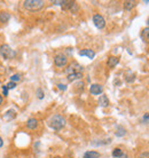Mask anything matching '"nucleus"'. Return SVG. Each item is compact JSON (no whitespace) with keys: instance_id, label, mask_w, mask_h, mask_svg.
<instances>
[{"instance_id":"obj_17","label":"nucleus","mask_w":149,"mask_h":158,"mask_svg":"<svg viewBox=\"0 0 149 158\" xmlns=\"http://www.w3.org/2000/svg\"><path fill=\"white\" fill-rule=\"evenodd\" d=\"M137 6V1H125L124 2V9H126V10H131L132 8H134Z\"/></svg>"},{"instance_id":"obj_20","label":"nucleus","mask_w":149,"mask_h":158,"mask_svg":"<svg viewBox=\"0 0 149 158\" xmlns=\"http://www.w3.org/2000/svg\"><path fill=\"white\" fill-rule=\"evenodd\" d=\"M19 80H21L20 73H15V75H13L12 77H11V81H13V83H16V81H19Z\"/></svg>"},{"instance_id":"obj_6","label":"nucleus","mask_w":149,"mask_h":158,"mask_svg":"<svg viewBox=\"0 0 149 158\" xmlns=\"http://www.w3.org/2000/svg\"><path fill=\"white\" fill-rule=\"evenodd\" d=\"M93 22H94V25L98 29H103L106 27V21L103 19V16L100 15V14H95L93 16Z\"/></svg>"},{"instance_id":"obj_5","label":"nucleus","mask_w":149,"mask_h":158,"mask_svg":"<svg viewBox=\"0 0 149 158\" xmlns=\"http://www.w3.org/2000/svg\"><path fill=\"white\" fill-rule=\"evenodd\" d=\"M82 71H83V67L79 65L77 62L71 63L70 65L66 69V73H67V75H71V73H76V72H82Z\"/></svg>"},{"instance_id":"obj_25","label":"nucleus","mask_w":149,"mask_h":158,"mask_svg":"<svg viewBox=\"0 0 149 158\" xmlns=\"http://www.w3.org/2000/svg\"><path fill=\"white\" fill-rule=\"evenodd\" d=\"M2 95H5V96H8V88L6 87V85H4V86H2Z\"/></svg>"},{"instance_id":"obj_15","label":"nucleus","mask_w":149,"mask_h":158,"mask_svg":"<svg viewBox=\"0 0 149 158\" xmlns=\"http://www.w3.org/2000/svg\"><path fill=\"white\" fill-rule=\"evenodd\" d=\"M11 20V14L7 12H2L0 13V22L1 23H6L8 21Z\"/></svg>"},{"instance_id":"obj_22","label":"nucleus","mask_w":149,"mask_h":158,"mask_svg":"<svg viewBox=\"0 0 149 158\" xmlns=\"http://www.w3.org/2000/svg\"><path fill=\"white\" fill-rule=\"evenodd\" d=\"M44 96H45L44 91L41 89V88H38V89H37V98H38L39 100H41V99H44Z\"/></svg>"},{"instance_id":"obj_4","label":"nucleus","mask_w":149,"mask_h":158,"mask_svg":"<svg viewBox=\"0 0 149 158\" xmlns=\"http://www.w3.org/2000/svg\"><path fill=\"white\" fill-rule=\"evenodd\" d=\"M54 63L56 67H59V68L66 67L68 64V57L64 55V54H57V55H55V57H54Z\"/></svg>"},{"instance_id":"obj_12","label":"nucleus","mask_w":149,"mask_h":158,"mask_svg":"<svg viewBox=\"0 0 149 158\" xmlns=\"http://www.w3.org/2000/svg\"><path fill=\"white\" fill-rule=\"evenodd\" d=\"M118 62H119L118 57H116V56H110L109 59H108V61H107V64H108L109 68H115L118 64Z\"/></svg>"},{"instance_id":"obj_13","label":"nucleus","mask_w":149,"mask_h":158,"mask_svg":"<svg viewBox=\"0 0 149 158\" xmlns=\"http://www.w3.org/2000/svg\"><path fill=\"white\" fill-rule=\"evenodd\" d=\"M99 104H100V107H103V108L109 106V99L107 98V95H101L99 98Z\"/></svg>"},{"instance_id":"obj_1","label":"nucleus","mask_w":149,"mask_h":158,"mask_svg":"<svg viewBox=\"0 0 149 158\" xmlns=\"http://www.w3.org/2000/svg\"><path fill=\"white\" fill-rule=\"evenodd\" d=\"M48 126L55 131H60L66 125V119L63 118L61 115H53L51 118L48 119Z\"/></svg>"},{"instance_id":"obj_27","label":"nucleus","mask_w":149,"mask_h":158,"mask_svg":"<svg viewBox=\"0 0 149 158\" xmlns=\"http://www.w3.org/2000/svg\"><path fill=\"white\" fill-rule=\"evenodd\" d=\"M139 158H149V152H142V154H140Z\"/></svg>"},{"instance_id":"obj_26","label":"nucleus","mask_w":149,"mask_h":158,"mask_svg":"<svg viewBox=\"0 0 149 158\" xmlns=\"http://www.w3.org/2000/svg\"><path fill=\"white\" fill-rule=\"evenodd\" d=\"M57 88L61 89V91H66V89H67V86L63 85V84H59V85H57Z\"/></svg>"},{"instance_id":"obj_16","label":"nucleus","mask_w":149,"mask_h":158,"mask_svg":"<svg viewBox=\"0 0 149 158\" xmlns=\"http://www.w3.org/2000/svg\"><path fill=\"white\" fill-rule=\"evenodd\" d=\"M100 157V154H99L98 151H86L85 154H84V158H99Z\"/></svg>"},{"instance_id":"obj_30","label":"nucleus","mask_w":149,"mask_h":158,"mask_svg":"<svg viewBox=\"0 0 149 158\" xmlns=\"http://www.w3.org/2000/svg\"><path fill=\"white\" fill-rule=\"evenodd\" d=\"M147 25H148V28H149V17H148V20H147Z\"/></svg>"},{"instance_id":"obj_14","label":"nucleus","mask_w":149,"mask_h":158,"mask_svg":"<svg viewBox=\"0 0 149 158\" xmlns=\"http://www.w3.org/2000/svg\"><path fill=\"white\" fill-rule=\"evenodd\" d=\"M83 77L82 72H76V73H71V75H68V81H74V80H78Z\"/></svg>"},{"instance_id":"obj_28","label":"nucleus","mask_w":149,"mask_h":158,"mask_svg":"<svg viewBox=\"0 0 149 158\" xmlns=\"http://www.w3.org/2000/svg\"><path fill=\"white\" fill-rule=\"evenodd\" d=\"M2 144H4V141H2V139L0 138V148L2 147Z\"/></svg>"},{"instance_id":"obj_23","label":"nucleus","mask_w":149,"mask_h":158,"mask_svg":"<svg viewBox=\"0 0 149 158\" xmlns=\"http://www.w3.org/2000/svg\"><path fill=\"white\" fill-rule=\"evenodd\" d=\"M6 87H7L8 89H14L16 87V83H13V81H9V83L6 85Z\"/></svg>"},{"instance_id":"obj_7","label":"nucleus","mask_w":149,"mask_h":158,"mask_svg":"<svg viewBox=\"0 0 149 158\" xmlns=\"http://www.w3.org/2000/svg\"><path fill=\"white\" fill-rule=\"evenodd\" d=\"M90 92L91 94L93 95H100L103 92V87L101 85H99V84H93V85H91L90 87Z\"/></svg>"},{"instance_id":"obj_10","label":"nucleus","mask_w":149,"mask_h":158,"mask_svg":"<svg viewBox=\"0 0 149 158\" xmlns=\"http://www.w3.org/2000/svg\"><path fill=\"white\" fill-rule=\"evenodd\" d=\"M140 37H141V39L143 43L149 44V28L142 29L141 33H140Z\"/></svg>"},{"instance_id":"obj_19","label":"nucleus","mask_w":149,"mask_h":158,"mask_svg":"<svg viewBox=\"0 0 149 158\" xmlns=\"http://www.w3.org/2000/svg\"><path fill=\"white\" fill-rule=\"evenodd\" d=\"M124 152H123L122 149H119V148H115L114 150H113V156L116 158H122Z\"/></svg>"},{"instance_id":"obj_3","label":"nucleus","mask_w":149,"mask_h":158,"mask_svg":"<svg viewBox=\"0 0 149 158\" xmlns=\"http://www.w3.org/2000/svg\"><path fill=\"white\" fill-rule=\"evenodd\" d=\"M0 55L2 56L5 60H12L15 57L16 53L14 49H12V47L9 45H1L0 46Z\"/></svg>"},{"instance_id":"obj_9","label":"nucleus","mask_w":149,"mask_h":158,"mask_svg":"<svg viewBox=\"0 0 149 158\" xmlns=\"http://www.w3.org/2000/svg\"><path fill=\"white\" fill-rule=\"evenodd\" d=\"M79 55L80 56H87L88 59L93 60L95 56V52L92 51V49H82V51L79 52Z\"/></svg>"},{"instance_id":"obj_18","label":"nucleus","mask_w":149,"mask_h":158,"mask_svg":"<svg viewBox=\"0 0 149 158\" xmlns=\"http://www.w3.org/2000/svg\"><path fill=\"white\" fill-rule=\"evenodd\" d=\"M115 134H116V136H118V138H122V136H124V135L126 134V130L123 126H118L116 132H115Z\"/></svg>"},{"instance_id":"obj_21","label":"nucleus","mask_w":149,"mask_h":158,"mask_svg":"<svg viewBox=\"0 0 149 158\" xmlns=\"http://www.w3.org/2000/svg\"><path fill=\"white\" fill-rule=\"evenodd\" d=\"M134 78H135V76H134V73H132V72H130V75L129 76H126V81L127 83H132L134 80Z\"/></svg>"},{"instance_id":"obj_24","label":"nucleus","mask_w":149,"mask_h":158,"mask_svg":"<svg viewBox=\"0 0 149 158\" xmlns=\"http://www.w3.org/2000/svg\"><path fill=\"white\" fill-rule=\"evenodd\" d=\"M142 123H145V124H149V114H146L143 116V118H142Z\"/></svg>"},{"instance_id":"obj_29","label":"nucleus","mask_w":149,"mask_h":158,"mask_svg":"<svg viewBox=\"0 0 149 158\" xmlns=\"http://www.w3.org/2000/svg\"><path fill=\"white\" fill-rule=\"evenodd\" d=\"M1 104H2V96L0 95V106H1Z\"/></svg>"},{"instance_id":"obj_8","label":"nucleus","mask_w":149,"mask_h":158,"mask_svg":"<svg viewBox=\"0 0 149 158\" xmlns=\"http://www.w3.org/2000/svg\"><path fill=\"white\" fill-rule=\"evenodd\" d=\"M15 117H16V111L14 110V109H9V110H7L6 112H5V115L2 116V118H4L5 120H7V122L13 120Z\"/></svg>"},{"instance_id":"obj_11","label":"nucleus","mask_w":149,"mask_h":158,"mask_svg":"<svg viewBox=\"0 0 149 158\" xmlns=\"http://www.w3.org/2000/svg\"><path fill=\"white\" fill-rule=\"evenodd\" d=\"M38 126V120L36 118H30L27 122V127L29 130H36Z\"/></svg>"},{"instance_id":"obj_2","label":"nucleus","mask_w":149,"mask_h":158,"mask_svg":"<svg viewBox=\"0 0 149 158\" xmlns=\"http://www.w3.org/2000/svg\"><path fill=\"white\" fill-rule=\"evenodd\" d=\"M44 4L43 0H25L23 1V7L30 12H37L44 7Z\"/></svg>"}]
</instances>
